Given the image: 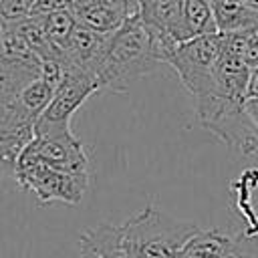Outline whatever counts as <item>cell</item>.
<instances>
[{"label": "cell", "mask_w": 258, "mask_h": 258, "mask_svg": "<svg viewBox=\"0 0 258 258\" xmlns=\"http://www.w3.org/2000/svg\"><path fill=\"white\" fill-rule=\"evenodd\" d=\"M161 64L153 40L139 14L125 20V24L111 34L105 62L97 75L101 91L127 93L141 77L153 73Z\"/></svg>", "instance_id": "obj_1"}, {"label": "cell", "mask_w": 258, "mask_h": 258, "mask_svg": "<svg viewBox=\"0 0 258 258\" xmlns=\"http://www.w3.org/2000/svg\"><path fill=\"white\" fill-rule=\"evenodd\" d=\"M200 230L194 222L177 220L153 206H147L119 228L127 258H173Z\"/></svg>", "instance_id": "obj_2"}, {"label": "cell", "mask_w": 258, "mask_h": 258, "mask_svg": "<svg viewBox=\"0 0 258 258\" xmlns=\"http://www.w3.org/2000/svg\"><path fill=\"white\" fill-rule=\"evenodd\" d=\"M14 181L20 187L32 191L38 204L64 202L77 206L89 187V175L54 169L36 157L28 147H24L16 157Z\"/></svg>", "instance_id": "obj_3"}, {"label": "cell", "mask_w": 258, "mask_h": 258, "mask_svg": "<svg viewBox=\"0 0 258 258\" xmlns=\"http://www.w3.org/2000/svg\"><path fill=\"white\" fill-rule=\"evenodd\" d=\"M222 54V34H204L194 36L185 42H179L167 62L179 77L181 85L187 89L191 99H200L216 89L214 71Z\"/></svg>", "instance_id": "obj_4"}, {"label": "cell", "mask_w": 258, "mask_h": 258, "mask_svg": "<svg viewBox=\"0 0 258 258\" xmlns=\"http://www.w3.org/2000/svg\"><path fill=\"white\" fill-rule=\"evenodd\" d=\"M97 91L101 89H99V81L93 75L67 62V73L62 83L56 87L52 101L32 125V137H46V135L71 131V117Z\"/></svg>", "instance_id": "obj_5"}, {"label": "cell", "mask_w": 258, "mask_h": 258, "mask_svg": "<svg viewBox=\"0 0 258 258\" xmlns=\"http://www.w3.org/2000/svg\"><path fill=\"white\" fill-rule=\"evenodd\" d=\"M26 147L54 169L89 175V155L73 129L46 137H32Z\"/></svg>", "instance_id": "obj_6"}, {"label": "cell", "mask_w": 258, "mask_h": 258, "mask_svg": "<svg viewBox=\"0 0 258 258\" xmlns=\"http://www.w3.org/2000/svg\"><path fill=\"white\" fill-rule=\"evenodd\" d=\"M109 42H111V34H103V32H97V30L77 24L71 44L64 52V58L73 67H77L97 79V75L105 62Z\"/></svg>", "instance_id": "obj_7"}, {"label": "cell", "mask_w": 258, "mask_h": 258, "mask_svg": "<svg viewBox=\"0 0 258 258\" xmlns=\"http://www.w3.org/2000/svg\"><path fill=\"white\" fill-rule=\"evenodd\" d=\"M248 79H250V67L240 56L226 52L222 48V54H220V58L216 62V71H214V83H216L214 91L226 99L246 103Z\"/></svg>", "instance_id": "obj_8"}, {"label": "cell", "mask_w": 258, "mask_h": 258, "mask_svg": "<svg viewBox=\"0 0 258 258\" xmlns=\"http://www.w3.org/2000/svg\"><path fill=\"white\" fill-rule=\"evenodd\" d=\"M212 10L220 34L252 30L258 26V10L242 0H212Z\"/></svg>", "instance_id": "obj_9"}, {"label": "cell", "mask_w": 258, "mask_h": 258, "mask_svg": "<svg viewBox=\"0 0 258 258\" xmlns=\"http://www.w3.org/2000/svg\"><path fill=\"white\" fill-rule=\"evenodd\" d=\"M234 238L218 230H200L181 248V258H232Z\"/></svg>", "instance_id": "obj_10"}, {"label": "cell", "mask_w": 258, "mask_h": 258, "mask_svg": "<svg viewBox=\"0 0 258 258\" xmlns=\"http://www.w3.org/2000/svg\"><path fill=\"white\" fill-rule=\"evenodd\" d=\"M18 34L24 38V42L28 44V48L42 60H54V58H60V60H67L54 46L52 42L48 40L46 36V30H44V18H38V16H28L16 24H12Z\"/></svg>", "instance_id": "obj_11"}, {"label": "cell", "mask_w": 258, "mask_h": 258, "mask_svg": "<svg viewBox=\"0 0 258 258\" xmlns=\"http://www.w3.org/2000/svg\"><path fill=\"white\" fill-rule=\"evenodd\" d=\"M183 16L191 38L204 34H218L212 0H183Z\"/></svg>", "instance_id": "obj_12"}, {"label": "cell", "mask_w": 258, "mask_h": 258, "mask_svg": "<svg viewBox=\"0 0 258 258\" xmlns=\"http://www.w3.org/2000/svg\"><path fill=\"white\" fill-rule=\"evenodd\" d=\"M54 87L50 85V83H46L42 77H38V79H34L32 83H28L18 95H16V99H18V103H20V107L24 109V113L32 119V121H36L38 117H40V113L48 107V103L52 101V97H54Z\"/></svg>", "instance_id": "obj_13"}, {"label": "cell", "mask_w": 258, "mask_h": 258, "mask_svg": "<svg viewBox=\"0 0 258 258\" xmlns=\"http://www.w3.org/2000/svg\"><path fill=\"white\" fill-rule=\"evenodd\" d=\"M75 28H77V20L73 16L71 10H56L48 16H44V30H46V36L48 40L52 42V46L64 56L69 44H71V38L75 34Z\"/></svg>", "instance_id": "obj_14"}, {"label": "cell", "mask_w": 258, "mask_h": 258, "mask_svg": "<svg viewBox=\"0 0 258 258\" xmlns=\"http://www.w3.org/2000/svg\"><path fill=\"white\" fill-rule=\"evenodd\" d=\"M222 48L226 52H232V54L240 56L250 69L258 67V36H256V28L222 34Z\"/></svg>", "instance_id": "obj_15"}, {"label": "cell", "mask_w": 258, "mask_h": 258, "mask_svg": "<svg viewBox=\"0 0 258 258\" xmlns=\"http://www.w3.org/2000/svg\"><path fill=\"white\" fill-rule=\"evenodd\" d=\"M30 6H32V0H0V22L8 26L28 18Z\"/></svg>", "instance_id": "obj_16"}, {"label": "cell", "mask_w": 258, "mask_h": 258, "mask_svg": "<svg viewBox=\"0 0 258 258\" xmlns=\"http://www.w3.org/2000/svg\"><path fill=\"white\" fill-rule=\"evenodd\" d=\"M234 258H258V232H240L234 238Z\"/></svg>", "instance_id": "obj_17"}, {"label": "cell", "mask_w": 258, "mask_h": 258, "mask_svg": "<svg viewBox=\"0 0 258 258\" xmlns=\"http://www.w3.org/2000/svg\"><path fill=\"white\" fill-rule=\"evenodd\" d=\"M56 10H69V0H32L30 16L44 18Z\"/></svg>", "instance_id": "obj_18"}, {"label": "cell", "mask_w": 258, "mask_h": 258, "mask_svg": "<svg viewBox=\"0 0 258 258\" xmlns=\"http://www.w3.org/2000/svg\"><path fill=\"white\" fill-rule=\"evenodd\" d=\"M258 99V67L250 69V79H248V87H246V101Z\"/></svg>", "instance_id": "obj_19"}, {"label": "cell", "mask_w": 258, "mask_h": 258, "mask_svg": "<svg viewBox=\"0 0 258 258\" xmlns=\"http://www.w3.org/2000/svg\"><path fill=\"white\" fill-rule=\"evenodd\" d=\"M246 111H248V115H250L252 123H254V125H256V129H258V99L246 101Z\"/></svg>", "instance_id": "obj_20"}, {"label": "cell", "mask_w": 258, "mask_h": 258, "mask_svg": "<svg viewBox=\"0 0 258 258\" xmlns=\"http://www.w3.org/2000/svg\"><path fill=\"white\" fill-rule=\"evenodd\" d=\"M2 38H4V24L0 22V46H2Z\"/></svg>", "instance_id": "obj_21"}, {"label": "cell", "mask_w": 258, "mask_h": 258, "mask_svg": "<svg viewBox=\"0 0 258 258\" xmlns=\"http://www.w3.org/2000/svg\"><path fill=\"white\" fill-rule=\"evenodd\" d=\"M256 36H258V26H256Z\"/></svg>", "instance_id": "obj_22"}, {"label": "cell", "mask_w": 258, "mask_h": 258, "mask_svg": "<svg viewBox=\"0 0 258 258\" xmlns=\"http://www.w3.org/2000/svg\"><path fill=\"white\" fill-rule=\"evenodd\" d=\"M232 258H234V256H232Z\"/></svg>", "instance_id": "obj_23"}]
</instances>
